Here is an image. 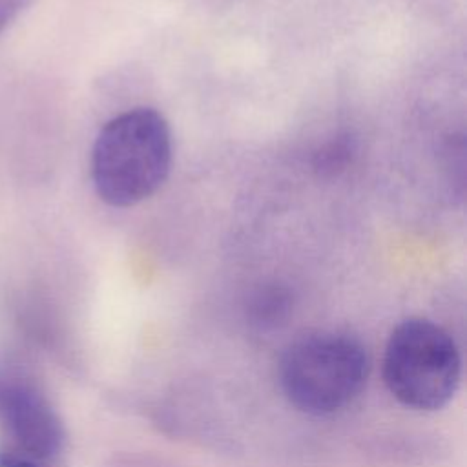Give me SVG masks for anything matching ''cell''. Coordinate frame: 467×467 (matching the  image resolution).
Returning a JSON list of instances; mask_svg holds the SVG:
<instances>
[{
    "label": "cell",
    "instance_id": "cell-1",
    "mask_svg": "<svg viewBox=\"0 0 467 467\" xmlns=\"http://www.w3.org/2000/svg\"><path fill=\"white\" fill-rule=\"evenodd\" d=\"M370 376L367 347L352 334L312 330L292 339L281 352L277 381L286 401L299 412L325 418L348 409Z\"/></svg>",
    "mask_w": 467,
    "mask_h": 467
},
{
    "label": "cell",
    "instance_id": "cell-2",
    "mask_svg": "<svg viewBox=\"0 0 467 467\" xmlns=\"http://www.w3.org/2000/svg\"><path fill=\"white\" fill-rule=\"evenodd\" d=\"M173 146L166 119L153 108L128 109L104 124L91 153L97 195L128 208L151 197L168 179Z\"/></svg>",
    "mask_w": 467,
    "mask_h": 467
},
{
    "label": "cell",
    "instance_id": "cell-3",
    "mask_svg": "<svg viewBox=\"0 0 467 467\" xmlns=\"http://www.w3.org/2000/svg\"><path fill=\"white\" fill-rule=\"evenodd\" d=\"M462 350L454 336L425 317L398 323L387 337L381 376L389 394L420 412L443 409L462 383Z\"/></svg>",
    "mask_w": 467,
    "mask_h": 467
},
{
    "label": "cell",
    "instance_id": "cell-4",
    "mask_svg": "<svg viewBox=\"0 0 467 467\" xmlns=\"http://www.w3.org/2000/svg\"><path fill=\"white\" fill-rule=\"evenodd\" d=\"M0 425L11 447L31 456L62 462L66 427L47 396L22 374L0 367Z\"/></svg>",
    "mask_w": 467,
    "mask_h": 467
},
{
    "label": "cell",
    "instance_id": "cell-5",
    "mask_svg": "<svg viewBox=\"0 0 467 467\" xmlns=\"http://www.w3.org/2000/svg\"><path fill=\"white\" fill-rule=\"evenodd\" d=\"M294 292L279 281L257 285L246 297L244 314L248 323L261 332L283 327L294 312Z\"/></svg>",
    "mask_w": 467,
    "mask_h": 467
},
{
    "label": "cell",
    "instance_id": "cell-6",
    "mask_svg": "<svg viewBox=\"0 0 467 467\" xmlns=\"http://www.w3.org/2000/svg\"><path fill=\"white\" fill-rule=\"evenodd\" d=\"M358 151V140L350 133H339L316 150L312 168L319 177L330 179L343 173L352 164Z\"/></svg>",
    "mask_w": 467,
    "mask_h": 467
},
{
    "label": "cell",
    "instance_id": "cell-7",
    "mask_svg": "<svg viewBox=\"0 0 467 467\" xmlns=\"http://www.w3.org/2000/svg\"><path fill=\"white\" fill-rule=\"evenodd\" d=\"M0 467H64V465L62 462L42 460L7 445L0 449Z\"/></svg>",
    "mask_w": 467,
    "mask_h": 467
},
{
    "label": "cell",
    "instance_id": "cell-8",
    "mask_svg": "<svg viewBox=\"0 0 467 467\" xmlns=\"http://www.w3.org/2000/svg\"><path fill=\"white\" fill-rule=\"evenodd\" d=\"M31 0H0V33L24 11Z\"/></svg>",
    "mask_w": 467,
    "mask_h": 467
}]
</instances>
